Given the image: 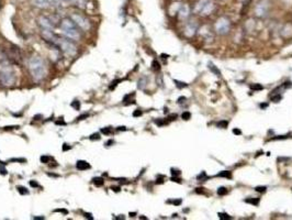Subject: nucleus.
Segmentation results:
<instances>
[{
	"label": "nucleus",
	"mask_w": 292,
	"mask_h": 220,
	"mask_svg": "<svg viewBox=\"0 0 292 220\" xmlns=\"http://www.w3.org/2000/svg\"><path fill=\"white\" fill-rule=\"evenodd\" d=\"M111 189L114 190V192H120V187H112Z\"/></svg>",
	"instance_id": "55"
},
{
	"label": "nucleus",
	"mask_w": 292,
	"mask_h": 220,
	"mask_svg": "<svg viewBox=\"0 0 292 220\" xmlns=\"http://www.w3.org/2000/svg\"><path fill=\"white\" fill-rule=\"evenodd\" d=\"M60 30L66 39H69L72 41H77L80 39V34L78 32L77 25L75 24L72 19H64L60 22Z\"/></svg>",
	"instance_id": "2"
},
{
	"label": "nucleus",
	"mask_w": 292,
	"mask_h": 220,
	"mask_svg": "<svg viewBox=\"0 0 292 220\" xmlns=\"http://www.w3.org/2000/svg\"><path fill=\"white\" fill-rule=\"evenodd\" d=\"M189 12H190V10H189L188 5H182L180 7V9H179V16L181 18H187L188 16H189Z\"/></svg>",
	"instance_id": "14"
},
{
	"label": "nucleus",
	"mask_w": 292,
	"mask_h": 220,
	"mask_svg": "<svg viewBox=\"0 0 292 220\" xmlns=\"http://www.w3.org/2000/svg\"><path fill=\"white\" fill-rule=\"evenodd\" d=\"M113 143H114V141H113V140H109V141H108V142L105 143V145H107V147H110V144H113Z\"/></svg>",
	"instance_id": "52"
},
{
	"label": "nucleus",
	"mask_w": 292,
	"mask_h": 220,
	"mask_svg": "<svg viewBox=\"0 0 292 220\" xmlns=\"http://www.w3.org/2000/svg\"><path fill=\"white\" fill-rule=\"evenodd\" d=\"M181 117H182L183 120H189L190 119V117H191V114H190V112H188V111H186V112H183Z\"/></svg>",
	"instance_id": "35"
},
{
	"label": "nucleus",
	"mask_w": 292,
	"mask_h": 220,
	"mask_svg": "<svg viewBox=\"0 0 292 220\" xmlns=\"http://www.w3.org/2000/svg\"><path fill=\"white\" fill-rule=\"evenodd\" d=\"M11 162H22V163H25L27 160L25 159H11Z\"/></svg>",
	"instance_id": "39"
},
{
	"label": "nucleus",
	"mask_w": 292,
	"mask_h": 220,
	"mask_svg": "<svg viewBox=\"0 0 292 220\" xmlns=\"http://www.w3.org/2000/svg\"><path fill=\"white\" fill-rule=\"evenodd\" d=\"M187 31H186V33H187L188 35H193L194 34V32L197 31V24L193 21H191V22H189L188 23V25H187V29H186Z\"/></svg>",
	"instance_id": "12"
},
{
	"label": "nucleus",
	"mask_w": 292,
	"mask_h": 220,
	"mask_svg": "<svg viewBox=\"0 0 292 220\" xmlns=\"http://www.w3.org/2000/svg\"><path fill=\"white\" fill-rule=\"evenodd\" d=\"M281 99H282L281 95H276V96H274L272 98H271V101H274V102H279Z\"/></svg>",
	"instance_id": "33"
},
{
	"label": "nucleus",
	"mask_w": 292,
	"mask_h": 220,
	"mask_svg": "<svg viewBox=\"0 0 292 220\" xmlns=\"http://www.w3.org/2000/svg\"><path fill=\"white\" fill-rule=\"evenodd\" d=\"M33 219H35V220H43V219H44V217H33Z\"/></svg>",
	"instance_id": "54"
},
{
	"label": "nucleus",
	"mask_w": 292,
	"mask_h": 220,
	"mask_svg": "<svg viewBox=\"0 0 292 220\" xmlns=\"http://www.w3.org/2000/svg\"><path fill=\"white\" fill-rule=\"evenodd\" d=\"M52 43H53L55 46H57L58 49H60L65 54L69 55V56H73V55H75L76 54V52H77L76 45H75L73 42H72V40H69V39H64V37H60L58 35H56Z\"/></svg>",
	"instance_id": "3"
},
{
	"label": "nucleus",
	"mask_w": 292,
	"mask_h": 220,
	"mask_svg": "<svg viewBox=\"0 0 292 220\" xmlns=\"http://www.w3.org/2000/svg\"><path fill=\"white\" fill-rule=\"evenodd\" d=\"M142 110H140V109H136V110H134V112H133V117H140V116H142Z\"/></svg>",
	"instance_id": "37"
},
{
	"label": "nucleus",
	"mask_w": 292,
	"mask_h": 220,
	"mask_svg": "<svg viewBox=\"0 0 292 220\" xmlns=\"http://www.w3.org/2000/svg\"><path fill=\"white\" fill-rule=\"evenodd\" d=\"M0 171H1V174L2 175L7 174V171H6V169L4 167V165H2V162H0Z\"/></svg>",
	"instance_id": "38"
},
{
	"label": "nucleus",
	"mask_w": 292,
	"mask_h": 220,
	"mask_svg": "<svg viewBox=\"0 0 292 220\" xmlns=\"http://www.w3.org/2000/svg\"><path fill=\"white\" fill-rule=\"evenodd\" d=\"M85 217H86V218H88V219H90V220L93 219V217H92L91 214H85Z\"/></svg>",
	"instance_id": "48"
},
{
	"label": "nucleus",
	"mask_w": 292,
	"mask_h": 220,
	"mask_svg": "<svg viewBox=\"0 0 292 220\" xmlns=\"http://www.w3.org/2000/svg\"><path fill=\"white\" fill-rule=\"evenodd\" d=\"M76 167H77L79 171H85V170H88V169H90V164L86 162V161H77V164H76Z\"/></svg>",
	"instance_id": "13"
},
{
	"label": "nucleus",
	"mask_w": 292,
	"mask_h": 220,
	"mask_svg": "<svg viewBox=\"0 0 292 220\" xmlns=\"http://www.w3.org/2000/svg\"><path fill=\"white\" fill-rule=\"evenodd\" d=\"M266 189H267L266 186H257V187L255 188V190L258 192H266Z\"/></svg>",
	"instance_id": "34"
},
{
	"label": "nucleus",
	"mask_w": 292,
	"mask_h": 220,
	"mask_svg": "<svg viewBox=\"0 0 292 220\" xmlns=\"http://www.w3.org/2000/svg\"><path fill=\"white\" fill-rule=\"evenodd\" d=\"M131 97H134V92H132V94H128V95H126V96L124 97L123 101H128V99H130Z\"/></svg>",
	"instance_id": "42"
},
{
	"label": "nucleus",
	"mask_w": 292,
	"mask_h": 220,
	"mask_svg": "<svg viewBox=\"0 0 292 220\" xmlns=\"http://www.w3.org/2000/svg\"><path fill=\"white\" fill-rule=\"evenodd\" d=\"M50 6H53V7H58V6H62V4L64 2L63 0H47Z\"/></svg>",
	"instance_id": "17"
},
{
	"label": "nucleus",
	"mask_w": 292,
	"mask_h": 220,
	"mask_svg": "<svg viewBox=\"0 0 292 220\" xmlns=\"http://www.w3.org/2000/svg\"><path fill=\"white\" fill-rule=\"evenodd\" d=\"M218 176H219V177H227V178H230L232 175H231V172H228V171H223V172L219 173Z\"/></svg>",
	"instance_id": "22"
},
{
	"label": "nucleus",
	"mask_w": 292,
	"mask_h": 220,
	"mask_svg": "<svg viewBox=\"0 0 292 220\" xmlns=\"http://www.w3.org/2000/svg\"><path fill=\"white\" fill-rule=\"evenodd\" d=\"M30 185H31L32 187H40V185H39L35 181H34V182H33V181H30Z\"/></svg>",
	"instance_id": "41"
},
{
	"label": "nucleus",
	"mask_w": 292,
	"mask_h": 220,
	"mask_svg": "<svg viewBox=\"0 0 292 220\" xmlns=\"http://www.w3.org/2000/svg\"><path fill=\"white\" fill-rule=\"evenodd\" d=\"M206 173H204V172H202V173H201V174L200 175H199V176H198V179H201V178H202V177H206Z\"/></svg>",
	"instance_id": "50"
},
{
	"label": "nucleus",
	"mask_w": 292,
	"mask_h": 220,
	"mask_svg": "<svg viewBox=\"0 0 292 220\" xmlns=\"http://www.w3.org/2000/svg\"><path fill=\"white\" fill-rule=\"evenodd\" d=\"M260 107H261V108H267V107H268V105H267V104H261V105H260Z\"/></svg>",
	"instance_id": "58"
},
{
	"label": "nucleus",
	"mask_w": 292,
	"mask_h": 220,
	"mask_svg": "<svg viewBox=\"0 0 292 220\" xmlns=\"http://www.w3.org/2000/svg\"><path fill=\"white\" fill-rule=\"evenodd\" d=\"M171 181H173V182H177V183H181V179L178 178V177H175V176L171 177Z\"/></svg>",
	"instance_id": "45"
},
{
	"label": "nucleus",
	"mask_w": 292,
	"mask_h": 220,
	"mask_svg": "<svg viewBox=\"0 0 292 220\" xmlns=\"http://www.w3.org/2000/svg\"><path fill=\"white\" fill-rule=\"evenodd\" d=\"M213 2L210 1V0H201L200 2L198 4L197 6V11H199L200 14L202 16H208V14H210L212 12V10H213Z\"/></svg>",
	"instance_id": "6"
},
{
	"label": "nucleus",
	"mask_w": 292,
	"mask_h": 220,
	"mask_svg": "<svg viewBox=\"0 0 292 220\" xmlns=\"http://www.w3.org/2000/svg\"><path fill=\"white\" fill-rule=\"evenodd\" d=\"M176 118H177V115H170L168 117V119H170V120H175Z\"/></svg>",
	"instance_id": "51"
},
{
	"label": "nucleus",
	"mask_w": 292,
	"mask_h": 220,
	"mask_svg": "<svg viewBox=\"0 0 292 220\" xmlns=\"http://www.w3.org/2000/svg\"><path fill=\"white\" fill-rule=\"evenodd\" d=\"M152 66H153V69H154V71H159V69H160V65H159V63H158L157 61H153V63H152Z\"/></svg>",
	"instance_id": "30"
},
{
	"label": "nucleus",
	"mask_w": 292,
	"mask_h": 220,
	"mask_svg": "<svg viewBox=\"0 0 292 220\" xmlns=\"http://www.w3.org/2000/svg\"><path fill=\"white\" fill-rule=\"evenodd\" d=\"M101 132L103 133V134H111L112 133V129L110 128V127H107V128H102L101 129Z\"/></svg>",
	"instance_id": "29"
},
{
	"label": "nucleus",
	"mask_w": 292,
	"mask_h": 220,
	"mask_svg": "<svg viewBox=\"0 0 292 220\" xmlns=\"http://www.w3.org/2000/svg\"><path fill=\"white\" fill-rule=\"evenodd\" d=\"M55 211H56V212H57V211H60V212H63V214H65V215H67V210H66V209H56Z\"/></svg>",
	"instance_id": "49"
},
{
	"label": "nucleus",
	"mask_w": 292,
	"mask_h": 220,
	"mask_svg": "<svg viewBox=\"0 0 292 220\" xmlns=\"http://www.w3.org/2000/svg\"><path fill=\"white\" fill-rule=\"evenodd\" d=\"M40 160H41L42 163H44V164H47V163H50V161L53 160V157H51V156H48V155H42Z\"/></svg>",
	"instance_id": "19"
},
{
	"label": "nucleus",
	"mask_w": 292,
	"mask_h": 220,
	"mask_svg": "<svg viewBox=\"0 0 292 220\" xmlns=\"http://www.w3.org/2000/svg\"><path fill=\"white\" fill-rule=\"evenodd\" d=\"M15 82V75L11 68L6 67L0 72V85L1 86H11Z\"/></svg>",
	"instance_id": "4"
},
{
	"label": "nucleus",
	"mask_w": 292,
	"mask_h": 220,
	"mask_svg": "<svg viewBox=\"0 0 292 220\" xmlns=\"http://www.w3.org/2000/svg\"><path fill=\"white\" fill-rule=\"evenodd\" d=\"M216 126H218V128L225 129V128H227L228 122H227V121H225V120H223V121H220V122H218V123H216Z\"/></svg>",
	"instance_id": "23"
},
{
	"label": "nucleus",
	"mask_w": 292,
	"mask_h": 220,
	"mask_svg": "<svg viewBox=\"0 0 292 220\" xmlns=\"http://www.w3.org/2000/svg\"><path fill=\"white\" fill-rule=\"evenodd\" d=\"M249 88H251V90H263L264 89V87L261 85H259V84H251V86H249Z\"/></svg>",
	"instance_id": "20"
},
{
	"label": "nucleus",
	"mask_w": 292,
	"mask_h": 220,
	"mask_svg": "<svg viewBox=\"0 0 292 220\" xmlns=\"http://www.w3.org/2000/svg\"><path fill=\"white\" fill-rule=\"evenodd\" d=\"M175 82H176V86L178 88H186L188 86V84L182 82H179V80H175Z\"/></svg>",
	"instance_id": "28"
},
{
	"label": "nucleus",
	"mask_w": 292,
	"mask_h": 220,
	"mask_svg": "<svg viewBox=\"0 0 292 220\" xmlns=\"http://www.w3.org/2000/svg\"><path fill=\"white\" fill-rule=\"evenodd\" d=\"M29 69L35 82H40L45 77L46 67L44 61L39 56H33L29 61Z\"/></svg>",
	"instance_id": "1"
},
{
	"label": "nucleus",
	"mask_w": 292,
	"mask_h": 220,
	"mask_svg": "<svg viewBox=\"0 0 292 220\" xmlns=\"http://www.w3.org/2000/svg\"><path fill=\"white\" fill-rule=\"evenodd\" d=\"M215 30L218 31L219 34H225L228 32L230 30V21L225 18H221L218 20V22L215 24Z\"/></svg>",
	"instance_id": "7"
},
{
	"label": "nucleus",
	"mask_w": 292,
	"mask_h": 220,
	"mask_svg": "<svg viewBox=\"0 0 292 220\" xmlns=\"http://www.w3.org/2000/svg\"><path fill=\"white\" fill-rule=\"evenodd\" d=\"M122 82L121 79H115L114 82H111V85H110V87H109V88H110V90H112V89H114V87H115V86H117V85H118L119 82Z\"/></svg>",
	"instance_id": "31"
},
{
	"label": "nucleus",
	"mask_w": 292,
	"mask_h": 220,
	"mask_svg": "<svg viewBox=\"0 0 292 220\" xmlns=\"http://www.w3.org/2000/svg\"><path fill=\"white\" fill-rule=\"evenodd\" d=\"M17 189H18V192H20L21 195H29V194H30V192L27 190V188L23 187V186H18Z\"/></svg>",
	"instance_id": "18"
},
{
	"label": "nucleus",
	"mask_w": 292,
	"mask_h": 220,
	"mask_svg": "<svg viewBox=\"0 0 292 220\" xmlns=\"http://www.w3.org/2000/svg\"><path fill=\"white\" fill-rule=\"evenodd\" d=\"M233 133L236 134V135H239V134H242V131H241L239 129H234V130H233Z\"/></svg>",
	"instance_id": "44"
},
{
	"label": "nucleus",
	"mask_w": 292,
	"mask_h": 220,
	"mask_svg": "<svg viewBox=\"0 0 292 220\" xmlns=\"http://www.w3.org/2000/svg\"><path fill=\"white\" fill-rule=\"evenodd\" d=\"M209 67H210V69L215 74V75H216V76H221V72H220L219 69L216 68V66H215V65L209 64Z\"/></svg>",
	"instance_id": "21"
},
{
	"label": "nucleus",
	"mask_w": 292,
	"mask_h": 220,
	"mask_svg": "<svg viewBox=\"0 0 292 220\" xmlns=\"http://www.w3.org/2000/svg\"><path fill=\"white\" fill-rule=\"evenodd\" d=\"M146 78L144 77V78H141L140 80H138V88H141V89H143V88L145 87L146 86Z\"/></svg>",
	"instance_id": "26"
},
{
	"label": "nucleus",
	"mask_w": 292,
	"mask_h": 220,
	"mask_svg": "<svg viewBox=\"0 0 292 220\" xmlns=\"http://www.w3.org/2000/svg\"><path fill=\"white\" fill-rule=\"evenodd\" d=\"M92 183L95 184L97 187H101L105 184V179L102 178V177H95V178L92 179Z\"/></svg>",
	"instance_id": "16"
},
{
	"label": "nucleus",
	"mask_w": 292,
	"mask_h": 220,
	"mask_svg": "<svg viewBox=\"0 0 292 220\" xmlns=\"http://www.w3.org/2000/svg\"><path fill=\"white\" fill-rule=\"evenodd\" d=\"M70 106H72L73 108H75L76 110H79V108H80V102H79V101H77V100H75V101H73V102H72V105H70Z\"/></svg>",
	"instance_id": "32"
},
{
	"label": "nucleus",
	"mask_w": 292,
	"mask_h": 220,
	"mask_svg": "<svg viewBox=\"0 0 292 220\" xmlns=\"http://www.w3.org/2000/svg\"><path fill=\"white\" fill-rule=\"evenodd\" d=\"M32 2L35 7L41 8V9H45L47 7H50V4L47 0H32Z\"/></svg>",
	"instance_id": "11"
},
{
	"label": "nucleus",
	"mask_w": 292,
	"mask_h": 220,
	"mask_svg": "<svg viewBox=\"0 0 292 220\" xmlns=\"http://www.w3.org/2000/svg\"><path fill=\"white\" fill-rule=\"evenodd\" d=\"M173 204H175V205H180V204H181V199H178V200H175V202H173Z\"/></svg>",
	"instance_id": "53"
},
{
	"label": "nucleus",
	"mask_w": 292,
	"mask_h": 220,
	"mask_svg": "<svg viewBox=\"0 0 292 220\" xmlns=\"http://www.w3.org/2000/svg\"><path fill=\"white\" fill-rule=\"evenodd\" d=\"M88 117H89L88 114H84V115H81L80 117H78L77 120H84V119H86V118H88Z\"/></svg>",
	"instance_id": "40"
},
{
	"label": "nucleus",
	"mask_w": 292,
	"mask_h": 220,
	"mask_svg": "<svg viewBox=\"0 0 292 220\" xmlns=\"http://www.w3.org/2000/svg\"><path fill=\"white\" fill-rule=\"evenodd\" d=\"M7 54H8L9 60L13 61L14 63H20L21 62V52H20L19 47H17V46L12 45L10 49H8Z\"/></svg>",
	"instance_id": "9"
},
{
	"label": "nucleus",
	"mask_w": 292,
	"mask_h": 220,
	"mask_svg": "<svg viewBox=\"0 0 292 220\" xmlns=\"http://www.w3.org/2000/svg\"><path fill=\"white\" fill-rule=\"evenodd\" d=\"M70 149H72V147L68 145V144H66V143L63 145V151H68V150H70Z\"/></svg>",
	"instance_id": "43"
},
{
	"label": "nucleus",
	"mask_w": 292,
	"mask_h": 220,
	"mask_svg": "<svg viewBox=\"0 0 292 220\" xmlns=\"http://www.w3.org/2000/svg\"><path fill=\"white\" fill-rule=\"evenodd\" d=\"M201 189H202V188H197V189H196V192H198V194H202V192H202Z\"/></svg>",
	"instance_id": "56"
},
{
	"label": "nucleus",
	"mask_w": 292,
	"mask_h": 220,
	"mask_svg": "<svg viewBox=\"0 0 292 220\" xmlns=\"http://www.w3.org/2000/svg\"><path fill=\"white\" fill-rule=\"evenodd\" d=\"M269 9V5H268V0H261L258 2V5L256 6V16L259 18H264L267 16Z\"/></svg>",
	"instance_id": "8"
},
{
	"label": "nucleus",
	"mask_w": 292,
	"mask_h": 220,
	"mask_svg": "<svg viewBox=\"0 0 292 220\" xmlns=\"http://www.w3.org/2000/svg\"><path fill=\"white\" fill-rule=\"evenodd\" d=\"M70 19L75 22V24H76L77 27L82 29L84 31H88V30L90 29V22H89V20H88L86 17L81 16L80 13H76V12H75V13L72 14Z\"/></svg>",
	"instance_id": "5"
},
{
	"label": "nucleus",
	"mask_w": 292,
	"mask_h": 220,
	"mask_svg": "<svg viewBox=\"0 0 292 220\" xmlns=\"http://www.w3.org/2000/svg\"><path fill=\"white\" fill-rule=\"evenodd\" d=\"M218 194H219L220 196H223V195H226L227 194V189L225 187H220L218 189Z\"/></svg>",
	"instance_id": "27"
},
{
	"label": "nucleus",
	"mask_w": 292,
	"mask_h": 220,
	"mask_svg": "<svg viewBox=\"0 0 292 220\" xmlns=\"http://www.w3.org/2000/svg\"><path fill=\"white\" fill-rule=\"evenodd\" d=\"M135 215H136L135 212H130V216H131V217H135Z\"/></svg>",
	"instance_id": "60"
},
{
	"label": "nucleus",
	"mask_w": 292,
	"mask_h": 220,
	"mask_svg": "<svg viewBox=\"0 0 292 220\" xmlns=\"http://www.w3.org/2000/svg\"><path fill=\"white\" fill-rule=\"evenodd\" d=\"M56 124H65L64 121H56Z\"/></svg>",
	"instance_id": "59"
},
{
	"label": "nucleus",
	"mask_w": 292,
	"mask_h": 220,
	"mask_svg": "<svg viewBox=\"0 0 292 220\" xmlns=\"http://www.w3.org/2000/svg\"><path fill=\"white\" fill-rule=\"evenodd\" d=\"M219 217H220V219H222V220H230L231 218H232L231 216H228L227 214H225V212H222V214L220 212Z\"/></svg>",
	"instance_id": "25"
},
{
	"label": "nucleus",
	"mask_w": 292,
	"mask_h": 220,
	"mask_svg": "<svg viewBox=\"0 0 292 220\" xmlns=\"http://www.w3.org/2000/svg\"><path fill=\"white\" fill-rule=\"evenodd\" d=\"M18 129L19 128V126H10V127H5V129L6 130H11V129Z\"/></svg>",
	"instance_id": "46"
},
{
	"label": "nucleus",
	"mask_w": 292,
	"mask_h": 220,
	"mask_svg": "<svg viewBox=\"0 0 292 220\" xmlns=\"http://www.w3.org/2000/svg\"><path fill=\"white\" fill-rule=\"evenodd\" d=\"M118 130H119V131H121V130H122V131H125V130H126V128H125V127H119V128H118Z\"/></svg>",
	"instance_id": "57"
},
{
	"label": "nucleus",
	"mask_w": 292,
	"mask_h": 220,
	"mask_svg": "<svg viewBox=\"0 0 292 220\" xmlns=\"http://www.w3.org/2000/svg\"><path fill=\"white\" fill-rule=\"evenodd\" d=\"M37 22H39L42 30H54V24H53V22L51 21V19L48 17L41 16L37 20Z\"/></svg>",
	"instance_id": "10"
},
{
	"label": "nucleus",
	"mask_w": 292,
	"mask_h": 220,
	"mask_svg": "<svg viewBox=\"0 0 292 220\" xmlns=\"http://www.w3.org/2000/svg\"><path fill=\"white\" fill-rule=\"evenodd\" d=\"M89 139H90V140H100V134H99V133H93V134L90 135Z\"/></svg>",
	"instance_id": "36"
},
{
	"label": "nucleus",
	"mask_w": 292,
	"mask_h": 220,
	"mask_svg": "<svg viewBox=\"0 0 292 220\" xmlns=\"http://www.w3.org/2000/svg\"><path fill=\"white\" fill-rule=\"evenodd\" d=\"M64 2H68V4H73V5H76L80 8H85L87 5L86 0H63Z\"/></svg>",
	"instance_id": "15"
},
{
	"label": "nucleus",
	"mask_w": 292,
	"mask_h": 220,
	"mask_svg": "<svg viewBox=\"0 0 292 220\" xmlns=\"http://www.w3.org/2000/svg\"><path fill=\"white\" fill-rule=\"evenodd\" d=\"M245 202H249V204H253V205H258L259 199H258V198H249V199H245Z\"/></svg>",
	"instance_id": "24"
},
{
	"label": "nucleus",
	"mask_w": 292,
	"mask_h": 220,
	"mask_svg": "<svg viewBox=\"0 0 292 220\" xmlns=\"http://www.w3.org/2000/svg\"><path fill=\"white\" fill-rule=\"evenodd\" d=\"M171 173H173V176H176V175H180V171L171 170Z\"/></svg>",
	"instance_id": "47"
}]
</instances>
